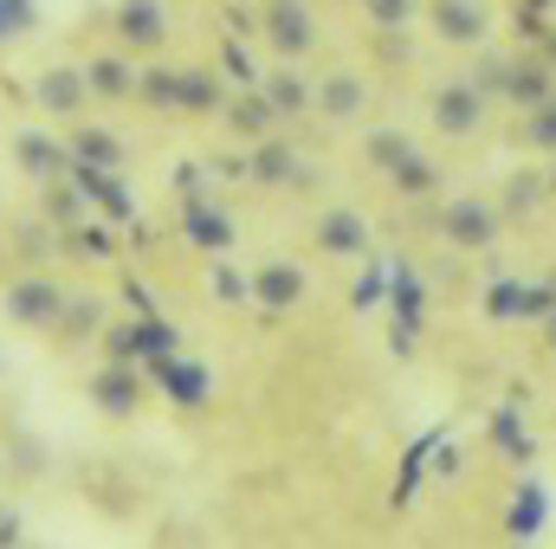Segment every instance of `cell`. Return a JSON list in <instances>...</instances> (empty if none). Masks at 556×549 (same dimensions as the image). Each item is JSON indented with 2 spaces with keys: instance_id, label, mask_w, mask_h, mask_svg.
Wrapping results in <instances>:
<instances>
[{
  "instance_id": "1",
  "label": "cell",
  "mask_w": 556,
  "mask_h": 549,
  "mask_svg": "<svg viewBox=\"0 0 556 549\" xmlns=\"http://www.w3.org/2000/svg\"><path fill=\"white\" fill-rule=\"evenodd\" d=\"M472 85H479L485 98H498V104L531 111L538 98H551L556 91V72H551L544 52H485L479 72H472Z\"/></svg>"
},
{
  "instance_id": "2",
  "label": "cell",
  "mask_w": 556,
  "mask_h": 549,
  "mask_svg": "<svg viewBox=\"0 0 556 549\" xmlns=\"http://www.w3.org/2000/svg\"><path fill=\"white\" fill-rule=\"evenodd\" d=\"M498 227H505V214H498V201H485V194H453V201L440 207V240L459 246V253L498 246Z\"/></svg>"
},
{
  "instance_id": "3",
  "label": "cell",
  "mask_w": 556,
  "mask_h": 549,
  "mask_svg": "<svg viewBox=\"0 0 556 549\" xmlns=\"http://www.w3.org/2000/svg\"><path fill=\"white\" fill-rule=\"evenodd\" d=\"M142 375H149L175 408H188V413H201L207 401H214V375H207V362H194L188 349H168V356L142 362Z\"/></svg>"
},
{
  "instance_id": "4",
  "label": "cell",
  "mask_w": 556,
  "mask_h": 549,
  "mask_svg": "<svg viewBox=\"0 0 556 549\" xmlns=\"http://www.w3.org/2000/svg\"><path fill=\"white\" fill-rule=\"evenodd\" d=\"M427 117H433V130H440L446 142H466V137H479V130H485L492 98H485L472 78H453V85H440V91H433V111H427Z\"/></svg>"
},
{
  "instance_id": "5",
  "label": "cell",
  "mask_w": 556,
  "mask_h": 549,
  "mask_svg": "<svg viewBox=\"0 0 556 549\" xmlns=\"http://www.w3.org/2000/svg\"><path fill=\"white\" fill-rule=\"evenodd\" d=\"M0 310H7V323L13 330H52L59 323V310H65V284L46 272H26L7 284V297H0Z\"/></svg>"
},
{
  "instance_id": "6",
  "label": "cell",
  "mask_w": 556,
  "mask_h": 549,
  "mask_svg": "<svg viewBox=\"0 0 556 549\" xmlns=\"http://www.w3.org/2000/svg\"><path fill=\"white\" fill-rule=\"evenodd\" d=\"M369 162H376L402 194H427V188L440 181V175H433V162L420 155V142L402 137V130H376V137H369Z\"/></svg>"
},
{
  "instance_id": "7",
  "label": "cell",
  "mask_w": 556,
  "mask_h": 549,
  "mask_svg": "<svg viewBox=\"0 0 556 549\" xmlns=\"http://www.w3.org/2000/svg\"><path fill=\"white\" fill-rule=\"evenodd\" d=\"M175 227H181V240H188L194 253H207V259H220V253L240 240L233 214H227L220 201H207V194H181V214H175Z\"/></svg>"
},
{
  "instance_id": "8",
  "label": "cell",
  "mask_w": 556,
  "mask_h": 549,
  "mask_svg": "<svg viewBox=\"0 0 556 549\" xmlns=\"http://www.w3.org/2000/svg\"><path fill=\"white\" fill-rule=\"evenodd\" d=\"M142 395H149V375H142L137 362H124V356H111V362L91 375V401H98V413H111V420L142 413Z\"/></svg>"
},
{
  "instance_id": "9",
  "label": "cell",
  "mask_w": 556,
  "mask_h": 549,
  "mask_svg": "<svg viewBox=\"0 0 556 549\" xmlns=\"http://www.w3.org/2000/svg\"><path fill=\"white\" fill-rule=\"evenodd\" d=\"M389 310H395V349L408 356L420 323H427V284L408 259H389Z\"/></svg>"
},
{
  "instance_id": "10",
  "label": "cell",
  "mask_w": 556,
  "mask_h": 549,
  "mask_svg": "<svg viewBox=\"0 0 556 549\" xmlns=\"http://www.w3.org/2000/svg\"><path fill=\"white\" fill-rule=\"evenodd\" d=\"M485 317L492 323H531V317H544L556 304V284H525V278H492L485 284Z\"/></svg>"
},
{
  "instance_id": "11",
  "label": "cell",
  "mask_w": 556,
  "mask_h": 549,
  "mask_svg": "<svg viewBox=\"0 0 556 549\" xmlns=\"http://www.w3.org/2000/svg\"><path fill=\"white\" fill-rule=\"evenodd\" d=\"M266 39L285 65H298L311 46H317V20H311V0H273L266 7Z\"/></svg>"
},
{
  "instance_id": "12",
  "label": "cell",
  "mask_w": 556,
  "mask_h": 549,
  "mask_svg": "<svg viewBox=\"0 0 556 549\" xmlns=\"http://www.w3.org/2000/svg\"><path fill=\"white\" fill-rule=\"evenodd\" d=\"M168 349H181V336H175V323L162 317V310H149V317H130L117 336H111V356H124V362H155V356H168Z\"/></svg>"
},
{
  "instance_id": "13",
  "label": "cell",
  "mask_w": 556,
  "mask_h": 549,
  "mask_svg": "<svg viewBox=\"0 0 556 549\" xmlns=\"http://www.w3.org/2000/svg\"><path fill=\"white\" fill-rule=\"evenodd\" d=\"M33 104H39L46 117H78V111L91 104L85 65H46V72L33 78Z\"/></svg>"
},
{
  "instance_id": "14",
  "label": "cell",
  "mask_w": 556,
  "mask_h": 549,
  "mask_svg": "<svg viewBox=\"0 0 556 549\" xmlns=\"http://www.w3.org/2000/svg\"><path fill=\"white\" fill-rule=\"evenodd\" d=\"M427 20L446 46H485L492 33V7L485 0H427Z\"/></svg>"
},
{
  "instance_id": "15",
  "label": "cell",
  "mask_w": 556,
  "mask_h": 549,
  "mask_svg": "<svg viewBox=\"0 0 556 549\" xmlns=\"http://www.w3.org/2000/svg\"><path fill=\"white\" fill-rule=\"evenodd\" d=\"M117 39L130 52H162L168 46V7L162 0H117Z\"/></svg>"
},
{
  "instance_id": "16",
  "label": "cell",
  "mask_w": 556,
  "mask_h": 549,
  "mask_svg": "<svg viewBox=\"0 0 556 549\" xmlns=\"http://www.w3.org/2000/svg\"><path fill=\"white\" fill-rule=\"evenodd\" d=\"M551 485L544 478H525L518 491H511V505H505V537L511 544H531V537H544V524H551Z\"/></svg>"
},
{
  "instance_id": "17",
  "label": "cell",
  "mask_w": 556,
  "mask_h": 549,
  "mask_svg": "<svg viewBox=\"0 0 556 549\" xmlns=\"http://www.w3.org/2000/svg\"><path fill=\"white\" fill-rule=\"evenodd\" d=\"M13 162H20L26 181L46 188V181H59V175L72 168V149H65L59 137H46V130H20V137H13Z\"/></svg>"
},
{
  "instance_id": "18",
  "label": "cell",
  "mask_w": 556,
  "mask_h": 549,
  "mask_svg": "<svg viewBox=\"0 0 556 549\" xmlns=\"http://www.w3.org/2000/svg\"><path fill=\"white\" fill-rule=\"evenodd\" d=\"M317 246H324L330 259H363V253H369V220H363L356 207H324V214H317Z\"/></svg>"
},
{
  "instance_id": "19",
  "label": "cell",
  "mask_w": 556,
  "mask_h": 549,
  "mask_svg": "<svg viewBox=\"0 0 556 549\" xmlns=\"http://www.w3.org/2000/svg\"><path fill=\"white\" fill-rule=\"evenodd\" d=\"M298 297H304V272H298L291 259H266V266L253 272V304H260V310L285 317V310H291Z\"/></svg>"
},
{
  "instance_id": "20",
  "label": "cell",
  "mask_w": 556,
  "mask_h": 549,
  "mask_svg": "<svg viewBox=\"0 0 556 549\" xmlns=\"http://www.w3.org/2000/svg\"><path fill=\"white\" fill-rule=\"evenodd\" d=\"M85 85L98 104H124V98H137V65L124 52H98V59H85Z\"/></svg>"
},
{
  "instance_id": "21",
  "label": "cell",
  "mask_w": 556,
  "mask_h": 549,
  "mask_svg": "<svg viewBox=\"0 0 556 549\" xmlns=\"http://www.w3.org/2000/svg\"><path fill=\"white\" fill-rule=\"evenodd\" d=\"M311 104H317L330 124H350V117H363V104H369V85H363L356 72H330L324 85H311Z\"/></svg>"
},
{
  "instance_id": "22",
  "label": "cell",
  "mask_w": 556,
  "mask_h": 549,
  "mask_svg": "<svg viewBox=\"0 0 556 549\" xmlns=\"http://www.w3.org/2000/svg\"><path fill=\"white\" fill-rule=\"evenodd\" d=\"M181 111L188 117H220L227 111V78L214 65H181Z\"/></svg>"
},
{
  "instance_id": "23",
  "label": "cell",
  "mask_w": 556,
  "mask_h": 549,
  "mask_svg": "<svg viewBox=\"0 0 556 549\" xmlns=\"http://www.w3.org/2000/svg\"><path fill=\"white\" fill-rule=\"evenodd\" d=\"M65 149H72V168H124V137H117V130L85 124Z\"/></svg>"
},
{
  "instance_id": "24",
  "label": "cell",
  "mask_w": 556,
  "mask_h": 549,
  "mask_svg": "<svg viewBox=\"0 0 556 549\" xmlns=\"http://www.w3.org/2000/svg\"><path fill=\"white\" fill-rule=\"evenodd\" d=\"M247 175H253V181H266V188H285V181H298V175H304V162H298V149H291V142L266 137L253 155H247Z\"/></svg>"
},
{
  "instance_id": "25",
  "label": "cell",
  "mask_w": 556,
  "mask_h": 549,
  "mask_svg": "<svg viewBox=\"0 0 556 549\" xmlns=\"http://www.w3.org/2000/svg\"><path fill=\"white\" fill-rule=\"evenodd\" d=\"M137 98L155 117H175L181 111V65H149V72H137Z\"/></svg>"
},
{
  "instance_id": "26",
  "label": "cell",
  "mask_w": 556,
  "mask_h": 549,
  "mask_svg": "<svg viewBox=\"0 0 556 549\" xmlns=\"http://www.w3.org/2000/svg\"><path fill=\"white\" fill-rule=\"evenodd\" d=\"M98 330H104V297H72V291H65V310H59L52 336L85 343V336H98Z\"/></svg>"
},
{
  "instance_id": "27",
  "label": "cell",
  "mask_w": 556,
  "mask_h": 549,
  "mask_svg": "<svg viewBox=\"0 0 556 549\" xmlns=\"http://www.w3.org/2000/svg\"><path fill=\"white\" fill-rule=\"evenodd\" d=\"M260 91H266V104H273V117H304L311 111V85L285 65V72H273V78H260Z\"/></svg>"
},
{
  "instance_id": "28",
  "label": "cell",
  "mask_w": 556,
  "mask_h": 549,
  "mask_svg": "<svg viewBox=\"0 0 556 549\" xmlns=\"http://www.w3.org/2000/svg\"><path fill=\"white\" fill-rule=\"evenodd\" d=\"M485 433H492V446H498L505 459L531 465V452H538V446H531V433H525V413H518V408H498V413H492V426H485Z\"/></svg>"
},
{
  "instance_id": "29",
  "label": "cell",
  "mask_w": 556,
  "mask_h": 549,
  "mask_svg": "<svg viewBox=\"0 0 556 549\" xmlns=\"http://www.w3.org/2000/svg\"><path fill=\"white\" fill-rule=\"evenodd\" d=\"M227 124H233L240 137H266V130H273L278 117H273V104H266V91L253 85V91H240V104L227 98Z\"/></svg>"
},
{
  "instance_id": "30",
  "label": "cell",
  "mask_w": 556,
  "mask_h": 549,
  "mask_svg": "<svg viewBox=\"0 0 556 549\" xmlns=\"http://www.w3.org/2000/svg\"><path fill=\"white\" fill-rule=\"evenodd\" d=\"M525 142H531V149H544V155H556V91H551V98H538V104L525 111Z\"/></svg>"
},
{
  "instance_id": "31",
  "label": "cell",
  "mask_w": 556,
  "mask_h": 549,
  "mask_svg": "<svg viewBox=\"0 0 556 549\" xmlns=\"http://www.w3.org/2000/svg\"><path fill=\"white\" fill-rule=\"evenodd\" d=\"M363 13H369L376 33H395V26L408 33V26L420 20V0H363Z\"/></svg>"
},
{
  "instance_id": "32",
  "label": "cell",
  "mask_w": 556,
  "mask_h": 549,
  "mask_svg": "<svg viewBox=\"0 0 556 549\" xmlns=\"http://www.w3.org/2000/svg\"><path fill=\"white\" fill-rule=\"evenodd\" d=\"M220 78H227V85H240V91H253V85H260V65H253V52H247L240 39H220Z\"/></svg>"
},
{
  "instance_id": "33",
  "label": "cell",
  "mask_w": 556,
  "mask_h": 549,
  "mask_svg": "<svg viewBox=\"0 0 556 549\" xmlns=\"http://www.w3.org/2000/svg\"><path fill=\"white\" fill-rule=\"evenodd\" d=\"M551 194V181L544 175H518L511 188H505V201H498V214H538V201Z\"/></svg>"
},
{
  "instance_id": "34",
  "label": "cell",
  "mask_w": 556,
  "mask_h": 549,
  "mask_svg": "<svg viewBox=\"0 0 556 549\" xmlns=\"http://www.w3.org/2000/svg\"><path fill=\"white\" fill-rule=\"evenodd\" d=\"M33 26H39V0H0V46L26 39Z\"/></svg>"
},
{
  "instance_id": "35",
  "label": "cell",
  "mask_w": 556,
  "mask_h": 549,
  "mask_svg": "<svg viewBox=\"0 0 556 549\" xmlns=\"http://www.w3.org/2000/svg\"><path fill=\"white\" fill-rule=\"evenodd\" d=\"M65 240H72L78 253H91V259H111V233H104V227H91V220H72V227H65Z\"/></svg>"
},
{
  "instance_id": "36",
  "label": "cell",
  "mask_w": 556,
  "mask_h": 549,
  "mask_svg": "<svg viewBox=\"0 0 556 549\" xmlns=\"http://www.w3.org/2000/svg\"><path fill=\"white\" fill-rule=\"evenodd\" d=\"M214 297H227V304H240V297H253V278H240L227 259H214Z\"/></svg>"
},
{
  "instance_id": "37",
  "label": "cell",
  "mask_w": 556,
  "mask_h": 549,
  "mask_svg": "<svg viewBox=\"0 0 556 549\" xmlns=\"http://www.w3.org/2000/svg\"><path fill=\"white\" fill-rule=\"evenodd\" d=\"M544 20H556V0H518V26H544Z\"/></svg>"
},
{
  "instance_id": "38",
  "label": "cell",
  "mask_w": 556,
  "mask_h": 549,
  "mask_svg": "<svg viewBox=\"0 0 556 549\" xmlns=\"http://www.w3.org/2000/svg\"><path fill=\"white\" fill-rule=\"evenodd\" d=\"M427 459H433V478H459V452H453V446H440V439H433V452H427Z\"/></svg>"
},
{
  "instance_id": "39",
  "label": "cell",
  "mask_w": 556,
  "mask_h": 549,
  "mask_svg": "<svg viewBox=\"0 0 556 549\" xmlns=\"http://www.w3.org/2000/svg\"><path fill=\"white\" fill-rule=\"evenodd\" d=\"M382 59H389V65H408V59H415V52H408V39H402V26H395V33H382Z\"/></svg>"
},
{
  "instance_id": "40",
  "label": "cell",
  "mask_w": 556,
  "mask_h": 549,
  "mask_svg": "<svg viewBox=\"0 0 556 549\" xmlns=\"http://www.w3.org/2000/svg\"><path fill=\"white\" fill-rule=\"evenodd\" d=\"M201 181H207L201 162H181V168H175V188H181V194H201Z\"/></svg>"
},
{
  "instance_id": "41",
  "label": "cell",
  "mask_w": 556,
  "mask_h": 549,
  "mask_svg": "<svg viewBox=\"0 0 556 549\" xmlns=\"http://www.w3.org/2000/svg\"><path fill=\"white\" fill-rule=\"evenodd\" d=\"M0 544H20V511L13 505H0Z\"/></svg>"
},
{
  "instance_id": "42",
  "label": "cell",
  "mask_w": 556,
  "mask_h": 549,
  "mask_svg": "<svg viewBox=\"0 0 556 549\" xmlns=\"http://www.w3.org/2000/svg\"><path fill=\"white\" fill-rule=\"evenodd\" d=\"M538 52L551 59V72H556V20H544V26H538Z\"/></svg>"
},
{
  "instance_id": "43",
  "label": "cell",
  "mask_w": 556,
  "mask_h": 549,
  "mask_svg": "<svg viewBox=\"0 0 556 549\" xmlns=\"http://www.w3.org/2000/svg\"><path fill=\"white\" fill-rule=\"evenodd\" d=\"M544 336H551V356H556V304L544 310Z\"/></svg>"
},
{
  "instance_id": "44",
  "label": "cell",
  "mask_w": 556,
  "mask_h": 549,
  "mask_svg": "<svg viewBox=\"0 0 556 549\" xmlns=\"http://www.w3.org/2000/svg\"><path fill=\"white\" fill-rule=\"evenodd\" d=\"M544 181H551V194H556V155H551V168H544Z\"/></svg>"
}]
</instances>
